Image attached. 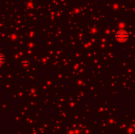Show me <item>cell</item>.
I'll return each instance as SVG.
<instances>
[{"label": "cell", "mask_w": 135, "mask_h": 134, "mask_svg": "<svg viewBox=\"0 0 135 134\" xmlns=\"http://www.w3.org/2000/svg\"><path fill=\"white\" fill-rule=\"evenodd\" d=\"M128 38H129V35L125 30H119L115 35V39L120 43L126 42L128 39Z\"/></svg>", "instance_id": "obj_1"}]
</instances>
